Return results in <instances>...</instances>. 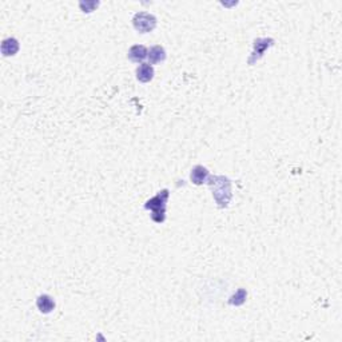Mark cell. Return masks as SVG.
Returning a JSON list of instances; mask_svg holds the SVG:
<instances>
[{"label": "cell", "mask_w": 342, "mask_h": 342, "mask_svg": "<svg viewBox=\"0 0 342 342\" xmlns=\"http://www.w3.org/2000/svg\"><path fill=\"white\" fill-rule=\"evenodd\" d=\"M217 206L220 209H226L229 207V203L233 198V191H231V181L225 175H213L209 177L207 182Z\"/></svg>", "instance_id": "1"}, {"label": "cell", "mask_w": 342, "mask_h": 342, "mask_svg": "<svg viewBox=\"0 0 342 342\" xmlns=\"http://www.w3.org/2000/svg\"><path fill=\"white\" fill-rule=\"evenodd\" d=\"M169 189H163L144 203V209L151 211V220L155 223H163L166 220V204L169 200Z\"/></svg>", "instance_id": "2"}, {"label": "cell", "mask_w": 342, "mask_h": 342, "mask_svg": "<svg viewBox=\"0 0 342 342\" xmlns=\"http://www.w3.org/2000/svg\"><path fill=\"white\" fill-rule=\"evenodd\" d=\"M133 26L141 34H148V32L155 30L157 18L148 12H138L133 18Z\"/></svg>", "instance_id": "3"}, {"label": "cell", "mask_w": 342, "mask_h": 342, "mask_svg": "<svg viewBox=\"0 0 342 342\" xmlns=\"http://www.w3.org/2000/svg\"><path fill=\"white\" fill-rule=\"evenodd\" d=\"M276 40L271 39V38H258L256 40L253 41V52H251L250 58L247 63L253 66L256 61H258L261 58L265 55V52L270 48V47L274 46Z\"/></svg>", "instance_id": "4"}, {"label": "cell", "mask_w": 342, "mask_h": 342, "mask_svg": "<svg viewBox=\"0 0 342 342\" xmlns=\"http://www.w3.org/2000/svg\"><path fill=\"white\" fill-rule=\"evenodd\" d=\"M210 177V171L206 167H203V166H201V164H197L195 167H193V170H191V173H190V179H191V182L194 184H197V186H201V184H203L207 182V179H209Z\"/></svg>", "instance_id": "5"}, {"label": "cell", "mask_w": 342, "mask_h": 342, "mask_svg": "<svg viewBox=\"0 0 342 342\" xmlns=\"http://www.w3.org/2000/svg\"><path fill=\"white\" fill-rule=\"evenodd\" d=\"M137 79L139 82L142 83H148L151 82L154 79V75H155V71H154V67L148 63H142L141 66L137 68Z\"/></svg>", "instance_id": "6"}, {"label": "cell", "mask_w": 342, "mask_h": 342, "mask_svg": "<svg viewBox=\"0 0 342 342\" xmlns=\"http://www.w3.org/2000/svg\"><path fill=\"white\" fill-rule=\"evenodd\" d=\"M36 306L39 309V312L43 314H50L55 309V301L51 296L48 294H41L36 300Z\"/></svg>", "instance_id": "7"}, {"label": "cell", "mask_w": 342, "mask_h": 342, "mask_svg": "<svg viewBox=\"0 0 342 342\" xmlns=\"http://www.w3.org/2000/svg\"><path fill=\"white\" fill-rule=\"evenodd\" d=\"M167 58V54H166V50H164L162 46H154L150 48L148 51L147 59L148 64H158V63H162V61L166 60Z\"/></svg>", "instance_id": "8"}, {"label": "cell", "mask_w": 342, "mask_h": 342, "mask_svg": "<svg viewBox=\"0 0 342 342\" xmlns=\"http://www.w3.org/2000/svg\"><path fill=\"white\" fill-rule=\"evenodd\" d=\"M19 41L15 38H7L1 41V54L4 57H14L19 51Z\"/></svg>", "instance_id": "9"}, {"label": "cell", "mask_w": 342, "mask_h": 342, "mask_svg": "<svg viewBox=\"0 0 342 342\" xmlns=\"http://www.w3.org/2000/svg\"><path fill=\"white\" fill-rule=\"evenodd\" d=\"M148 55L147 48L144 46H141V44H135L130 50H128V59L134 63H141L143 61Z\"/></svg>", "instance_id": "10"}, {"label": "cell", "mask_w": 342, "mask_h": 342, "mask_svg": "<svg viewBox=\"0 0 342 342\" xmlns=\"http://www.w3.org/2000/svg\"><path fill=\"white\" fill-rule=\"evenodd\" d=\"M246 298H247V291L246 289H238L235 291L233 296L229 298V303L231 306H241L246 302Z\"/></svg>", "instance_id": "11"}, {"label": "cell", "mask_w": 342, "mask_h": 342, "mask_svg": "<svg viewBox=\"0 0 342 342\" xmlns=\"http://www.w3.org/2000/svg\"><path fill=\"white\" fill-rule=\"evenodd\" d=\"M99 1H94V0H86V1H79V7H80V10L83 11V12H87V14H90V12H92V11H95V8H98L99 7Z\"/></svg>", "instance_id": "12"}]
</instances>
